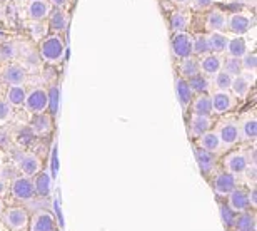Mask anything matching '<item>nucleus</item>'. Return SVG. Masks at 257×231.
<instances>
[{
    "label": "nucleus",
    "mask_w": 257,
    "mask_h": 231,
    "mask_svg": "<svg viewBox=\"0 0 257 231\" xmlns=\"http://www.w3.org/2000/svg\"><path fill=\"white\" fill-rule=\"evenodd\" d=\"M40 55L45 62L59 64L65 55V44L59 35H50L40 44Z\"/></svg>",
    "instance_id": "obj_1"
},
{
    "label": "nucleus",
    "mask_w": 257,
    "mask_h": 231,
    "mask_svg": "<svg viewBox=\"0 0 257 231\" xmlns=\"http://www.w3.org/2000/svg\"><path fill=\"white\" fill-rule=\"evenodd\" d=\"M172 54L179 59H187L192 54V37L189 34L176 32L171 42Z\"/></svg>",
    "instance_id": "obj_2"
},
{
    "label": "nucleus",
    "mask_w": 257,
    "mask_h": 231,
    "mask_svg": "<svg viewBox=\"0 0 257 231\" xmlns=\"http://www.w3.org/2000/svg\"><path fill=\"white\" fill-rule=\"evenodd\" d=\"M25 109L34 114H44L47 109V91L44 89H34L30 94H27L24 101Z\"/></svg>",
    "instance_id": "obj_3"
},
{
    "label": "nucleus",
    "mask_w": 257,
    "mask_h": 231,
    "mask_svg": "<svg viewBox=\"0 0 257 231\" xmlns=\"http://www.w3.org/2000/svg\"><path fill=\"white\" fill-rule=\"evenodd\" d=\"M12 194L17 199H30L35 194V188H34V181L30 178H17L12 181Z\"/></svg>",
    "instance_id": "obj_4"
},
{
    "label": "nucleus",
    "mask_w": 257,
    "mask_h": 231,
    "mask_svg": "<svg viewBox=\"0 0 257 231\" xmlns=\"http://www.w3.org/2000/svg\"><path fill=\"white\" fill-rule=\"evenodd\" d=\"M214 189L220 196H229L235 189V176L229 171L217 174L214 179Z\"/></svg>",
    "instance_id": "obj_5"
},
{
    "label": "nucleus",
    "mask_w": 257,
    "mask_h": 231,
    "mask_svg": "<svg viewBox=\"0 0 257 231\" xmlns=\"http://www.w3.org/2000/svg\"><path fill=\"white\" fill-rule=\"evenodd\" d=\"M5 221L12 229H24L29 223V214L22 208H10L5 213Z\"/></svg>",
    "instance_id": "obj_6"
},
{
    "label": "nucleus",
    "mask_w": 257,
    "mask_h": 231,
    "mask_svg": "<svg viewBox=\"0 0 257 231\" xmlns=\"http://www.w3.org/2000/svg\"><path fill=\"white\" fill-rule=\"evenodd\" d=\"M19 168L25 174V178H32L40 173V159L35 154H20Z\"/></svg>",
    "instance_id": "obj_7"
},
{
    "label": "nucleus",
    "mask_w": 257,
    "mask_h": 231,
    "mask_svg": "<svg viewBox=\"0 0 257 231\" xmlns=\"http://www.w3.org/2000/svg\"><path fill=\"white\" fill-rule=\"evenodd\" d=\"M249 206H250L249 194L242 191V189H234V191L229 194V208L232 209V211L244 213V211H247Z\"/></svg>",
    "instance_id": "obj_8"
},
{
    "label": "nucleus",
    "mask_w": 257,
    "mask_h": 231,
    "mask_svg": "<svg viewBox=\"0 0 257 231\" xmlns=\"http://www.w3.org/2000/svg\"><path fill=\"white\" fill-rule=\"evenodd\" d=\"M54 228H55L54 216L47 211L35 214L32 224H30V231H54Z\"/></svg>",
    "instance_id": "obj_9"
},
{
    "label": "nucleus",
    "mask_w": 257,
    "mask_h": 231,
    "mask_svg": "<svg viewBox=\"0 0 257 231\" xmlns=\"http://www.w3.org/2000/svg\"><path fill=\"white\" fill-rule=\"evenodd\" d=\"M4 81L10 86H22L27 81V72L22 65H9L4 72Z\"/></svg>",
    "instance_id": "obj_10"
},
{
    "label": "nucleus",
    "mask_w": 257,
    "mask_h": 231,
    "mask_svg": "<svg viewBox=\"0 0 257 231\" xmlns=\"http://www.w3.org/2000/svg\"><path fill=\"white\" fill-rule=\"evenodd\" d=\"M176 94H177L179 104H181L184 109L191 106V101H192V94H194V92L191 91V87H189L187 81L182 79V77H177V79H176Z\"/></svg>",
    "instance_id": "obj_11"
},
{
    "label": "nucleus",
    "mask_w": 257,
    "mask_h": 231,
    "mask_svg": "<svg viewBox=\"0 0 257 231\" xmlns=\"http://www.w3.org/2000/svg\"><path fill=\"white\" fill-rule=\"evenodd\" d=\"M49 12H50V9H49V4L45 2V0H32V2L29 4V9H27L29 19L35 20V22L44 20L49 15Z\"/></svg>",
    "instance_id": "obj_12"
},
{
    "label": "nucleus",
    "mask_w": 257,
    "mask_h": 231,
    "mask_svg": "<svg viewBox=\"0 0 257 231\" xmlns=\"http://www.w3.org/2000/svg\"><path fill=\"white\" fill-rule=\"evenodd\" d=\"M227 24H229L227 27L232 30L234 34H237V35H242V34H245L250 29V19L247 17V15H242V14L230 15L229 20H227Z\"/></svg>",
    "instance_id": "obj_13"
},
{
    "label": "nucleus",
    "mask_w": 257,
    "mask_h": 231,
    "mask_svg": "<svg viewBox=\"0 0 257 231\" xmlns=\"http://www.w3.org/2000/svg\"><path fill=\"white\" fill-rule=\"evenodd\" d=\"M210 104H212V112H219V114H222V112H227L230 107H232V99H230L229 94H225V92H215L210 97Z\"/></svg>",
    "instance_id": "obj_14"
},
{
    "label": "nucleus",
    "mask_w": 257,
    "mask_h": 231,
    "mask_svg": "<svg viewBox=\"0 0 257 231\" xmlns=\"http://www.w3.org/2000/svg\"><path fill=\"white\" fill-rule=\"evenodd\" d=\"M225 50H227L229 57L234 59H242L245 52H247V44L242 37H234L227 40V45H225Z\"/></svg>",
    "instance_id": "obj_15"
},
{
    "label": "nucleus",
    "mask_w": 257,
    "mask_h": 231,
    "mask_svg": "<svg viewBox=\"0 0 257 231\" xmlns=\"http://www.w3.org/2000/svg\"><path fill=\"white\" fill-rule=\"evenodd\" d=\"M217 136H219L220 144L230 146L239 139V129H237V126L232 124V122H227V124H224L222 127H220Z\"/></svg>",
    "instance_id": "obj_16"
},
{
    "label": "nucleus",
    "mask_w": 257,
    "mask_h": 231,
    "mask_svg": "<svg viewBox=\"0 0 257 231\" xmlns=\"http://www.w3.org/2000/svg\"><path fill=\"white\" fill-rule=\"evenodd\" d=\"M225 166H227L229 173L237 174V173H244L249 164H247L245 154H230V156L225 159Z\"/></svg>",
    "instance_id": "obj_17"
},
{
    "label": "nucleus",
    "mask_w": 257,
    "mask_h": 231,
    "mask_svg": "<svg viewBox=\"0 0 257 231\" xmlns=\"http://www.w3.org/2000/svg\"><path fill=\"white\" fill-rule=\"evenodd\" d=\"M30 129H32L34 134L37 136H45L49 134L50 129H52V122H50V117L45 114H37L34 117L32 124H30Z\"/></svg>",
    "instance_id": "obj_18"
},
{
    "label": "nucleus",
    "mask_w": 257,
    "mask_h": 231,
    "mask_svg": "<svg viewBox=\"0 0 257 231\" xmlns=\"http://www.w3.org/2000/svg\"><path fill=\"white\" fill-rule=\"evenodd\" d=\"M34 188H35V194L39 196H49L50 194V188H52V181H50V174L47 171H42L37 174L34 181Z\"/></svg>",
    "instance_id": "obj_19"
},
{
    "label": "nucleus",
    "mask_w": 257,
    "mask_h": 231,
    "mask_svg": "<svg viewBox=\"0 0 257 231\" xmlns=\"http://www.w3.org/2000/svg\"><path fill=\"white\" fill-rule=\"evenodd\" d=\"M195 161L202 174H209L214 168V158L212 154L204 149H195Z\"/></svg>",
    "instance_id": "obj_20"
},
{
    "label": "nucleus",
    "mask_w": 257,
    "mask_h": 231,
    "mask_svg": "<svg viewBox=\"0 0 257 231\" xmlns=\"http://www.w3.org/2000/svg\"><path fill=\"white\" fill-rule=\"evenodd\" d=\"M199 67L202 69L205 74L215 75L220 69H222V60L219 59V55H205L202 62L199 64Z\"/></svg>",
    "instance_id": "obj_21"
},
{
    "label": "nucleus",
    "mask_w": 257,
    "mask_h": 231,
    "mask_svg": "<svg viewBox=\"0 0 257 231\" xmlns=\"http://www.w3.org/2000/svg\"><path fill=\"white\" fill-rule=\"evenodd\" d=\"M50 29L55 30V32H64V30L67 29V25H69V19H67L65 12H62V10H54L52 14H50Z\"/></svg>",
    "instance_id": "obj_22"
},
{
    "label": "nucleus",
    "mask_w": 257,
    "mask_h": 231,
    "mask_svg": "<svg viewBox=\"0 0 257 231\" xmlns=\"http://www.w3.org/2000/svg\"><path fill=\"white\" fill-rule=\"evenodd\" d=\"M200 149L207 151V152H217L220 149V141H219V136L215 134V132H205L202 134V139H200Z\"/></svg>",
    "instance_id": "obj_23"
},
{
    "label": "nucleus",
    "mask_w": 257,
    "mask_h": 231,
    "mask_svg": "<svg viewBox=\"0 0 257 231\" xmlns=\"http://www.w3.org/2000/svg\"><path fill=\"white\" fill-rule=\"evenodd\" d=\"M191 129H192V134L194 136H202V134H205V132L210 129V119H209V116H197V114H195L192 117Z\"/></svg>",
    "instance_id": "obj_24"
},
{
    "label": "nucleus",
    "mask_w": 257,
    "mask_h": 231,
    "mask_svg": "<svg viewBox=\"0 0 257 231\" xmlns=\"http://www.w3.org/2000/svg\"><path fill=\"white\" fill-rule=\"evenodd\" d=\"M227 37L220 32H212L207 37V42H209V52H222L225 50V45H227Z\"/></svg>",
    "instance_id": "obj_25"
},
{
    "label": "nucleus",
    "mask_w": 257,
    "mask_h": 231,
    "mask_svg": "<svg viewBox=\"0 0 257 231\" xmlns=\"http://www.w3.org/2000/svg\"><path fill=\"white\" fill-rule=\"evenodd\" d=\"M234 226L237 231H254L255 229V221L254 216L250 213H240L237 218L234 219Z\"/></svg>",
    "instance_id": "obj_26"
},
{
    "label": "nucleus",
    "mask_w": 257,
    "mask_h": 231,
    "mask_svg": "<svg viewBox=\"0 0 257 231\" xmlns=\"http://www.w3.org/2000/svg\"><path fill=\"white\" fill-rule=\"evenodd\" d=\"M25 97H27V92L22 86H10L9 92H7V101L10 106H20L24 104Z\"/></svg>",
    "instance_id": "obj_27"
},
{
    "label": "nucleus",
    "mask_w": 257,
    "mask_h": 231,
    "mask_svg": "<svg viewBox=\"0 0 257 231\" xmlns=\"http://www.w3.org/2000/svg\"><path fill=\"white\" fill-rule=\"evenodd\" d=\"M194 112L197 116H210L212 114V104H210L209 96H199L194 101Z\"/></svg>",
    "instance_id": "obj_28"
},
{
    "label": "nucleus",
    "mask_w": 257,
    "mask_h": 231,
    "mask_svg": "<svg viewBox=\"0 0 257 231\" xmlns=\"http://www.w3.org/2000/svg\"><path fill=\"white\" fill-rule=\"evenodd\" d=\"M225 27V17L222 12H210L207 17V29L210 32H220Z\"/></svg>",
    "instance_id": "obj_29"
},
{
    "label": "nucleus",
    "mask_w": 257,
    "mask_h": 231,
    "mask_svg": "<svg viewBox=\"0 0 257 231\" xmlns=\"http://www.w3.org/2000/svg\"><path fill=\"white\" fill-rule=\"evenodd\" d=\"M230 87H232V91L235 92V96L244 97L249 92L250 84H249V81L245 79L244 75H235L232 79V86H230Z\"/></svg>",
    "instance_id": "obj_30"
},
{
    "label": "nucleus",
    "mask_w": 257,
    "mask_h": 231,
    "mask_svg": "<svg viewBox=\"0 0 257 231\" xmlns=\"http://www.w3.org/2000/svg\"><path fill=\"white\" fill-rule=\"evenodd\" d=\"M59 101H60V89L57 86L50 87V91L47 92V109L52 112V114H57Z\"/></svg>",
    "instance_id": "obj_31"
},
{
    "label": "nucleus",
    "mask_w": 257,
    "mask_h": 231,
    "mask_svg": "<svg viewBox=\"0 0 257 231\" xmlns=\"http://www.w3.org/2000/svg\"><path fill=\"white\" fill-rule=\"evenodd\" d=\"M181 70H182V75H186V77H194V75H197L199 74V62L195 59L192 57H187V59H182V65H181Z\"/></svg>",
    "instance_id": "obj_32"
},
{
    "label": "nucleus",
    "mask_w": 257,
    "mask_h": 231,
    "mask_svg": "<svg viewBox=\"0 0 257 231\" xmlns=\"http://www.w3.org/2000/svg\"><path fill=\"white\" fill-rule=\"evenodd\" d=\"M187 84H189V87H191L192 92H205L209 89V79L205 75H200V74L191 77V81H189Z\"/></svg>",
    "instance_id": "obj_33"
},
{
    "label": "nucleus",
    "mask_w": 257,
    "mask_h": 231,
    "mask_svg": "<svg viewBox=\"0 0 257 231\" xmlns=\"http://www.w3.org/2000/svg\"><path fill=\"white\" fill-rule=\"evenodd\" d=\"M232 75H229L227 72H224V70H219L217 74H215V79H214V84L219 87L220 91H227L230 89V86H232Z\"/></svg>",
    "instance_id": "obj_34"
},
{
    "label": "nucleus",
    "mask_w": 257,
    "mask_h": 231,
    "mask_svg": "<svg viewBox=\"0 0 257 231\" xmlns=\"http://www.w3.org/2000/svg\"><path fill=\"white\" fill-rule=\"evenodd\" d=\"M209 52V42L205 35H199V37L192 39V54L204 55Z\"/></svg>",
    "instance_id": "obj_35"
},
{
    "label": "nucleus",
    "mask_w": 257,
    "mask_h": 231,
    "mask_svg": "<svg viewBox=\"0 0 257 231\" xmlns=\"http://www.w3.org/2000/svg\"><path fill=\"white\" fill-rule=\"evenodd\" d=\"M224 67V72H227L229 75H240L242 72V65H240V59H234V57H229L225 60V64L222 65Z\"/></svg>",
    "instance_id": "obj_36"
},
{
    "label": "nucleus",
    "mask_w": 257,
    "mask_h": 231,
    "mask_svg": "<svg viewBox=\"0 0 257 231\" xmlns=\"http://www.w3.org/2000/svg\"><path fill=\"white\" fill-rule=\"evenodd\" d=\"M187 27V19L186 15L181 12H174L171 17V29L174 32H184V29Z\"/></svg>",
    "instance_id": "obj_37"
},
{
    "label": "nucleus",
    "mask_w": 257,
    "mask_h": 231,
    "mask_svg": "<svg viewBox=\"0 0 257 231\" xmlns=\"http://www.w3.org/2000/svg\"><path fill=\"white\" fill-rule=\"evenodd\" d=\"M242 136L244 139L252 141L257 137V121L255 119H247L242 124Z\"/></svg>",
    "instance_id": "obj_38"
},
{
    "label": "nucleus",
    "mask_w": 257,
    "mask_h": 231,
    "mask_svg": "<svg viewBox=\"0 0 257 231\" xmlns=\"http://www.w3.org/2000/svg\"><path fill=\"white\" fill-rule=\"evenodd\" d=\"M17 55V47L10 42L0 44V59L2 60H12Z\"/></svg>",
    "instance_id": "obj_39"
},
{
    "label": "nucleus",
    "mask_w": 257,
    "mask_h": 231,
    "mask_svg": "<svg viewBox=\"0 0 257 231\" xmlns=\"http://www.w3.org/2000/svg\"><path fill=\"white\" fill-rule=\"evenodd\" d=\"M220 218H222L225 226H234L235 214L232 209L229 208V204H220Z\"/></svg>",
    "instance_id": "obj_40"
},
{
    "label": "nucleus",
    "mask_w": 257,
    "mask_h": 231,
    "mask_svg": "<svg viewBox=\"0 0 257 231\" xmlns=\"http://www.w3.org/2000/svg\"><path fill=\"white\" fill-rule=\"evenodd\" d=\"M240 65H242V69H247V70H254L257 67V57L254 54L250 52H245V55L242 59H240Z\"/></svg>",
    "instance_id": "obj_41"
},
{
    "label": "nucleus",
    "mask_w": 257,
    "mask_h": 231,
    "mask_svg": "<svg viewBox=\"0 0 257 231\" xmlns=\"http://www.w3.org/2000/svg\"><path fill=\"white\" fill-rule=\"evenodd\" d=\"M10 114H12V107H10V104L5 101H0V121L9 119Z\"/></svg>",
    "instance_id": "obj_42"
},
{
    "label": "nucleus",
    "mask_w": 257,
    "mask_h": 231,
    "mask_svg": "<svg viewBox=\"0 0 257 231\" xmlns=\"http://www.w3.org/2000/svg\"><path fill=\"white\" fill-rule=\"evenodd\" d=\"M19 139L22 141V142H25V144H27V142H30V141L34 139L32 129H30V127H24V129L19 132Z\"/></svg>",
    "instance_id": "obj_43"
},
{
    "label": "nucleus",
    "mask_w": 257,
    "mask_h": 231,
    "mask_svg": "<svg viewBox=\"0 0 257 231\" xmlns=\"http://www.w3.org/2000/svg\"><path fill=\"white\" fill-rule=\"evenodd\" d=\"M10 144V134L7 129H0V147H7Z\"/></svg>",
    "instance_id": "obj_44"
},
{
    "label": "nucleus",
    "mask_w": 257,
    "mask_h": 231,
    "mask_svg": "<svg viewBox=\"0 0 257 231\" xmlns=\"http://www.w3.org/2000/svg\"><path fill=\"white\" fill-rule=\"evenodd\" d=\"M214 4V0H194V5L197 9H209Z\"/></svg>",
    "instance_id": "obj_45"
},
{
    "label": "nucleus",
    "mask_w": 257,
    "mask_h": 231,
    "mask_svg": "<svg viewBox=\"0 0 257 231\" xmlns=\"http://www.w3.org/2000/svg\"><path fill=\"white\" fill-rule=\"evenodd\" d=\"M249 194V203H250V206H257V189L252 188V191L247 193Z\"/></svg>",
    "instance_id": "obj_46"
},
{
    "label": "nucleus",
    "mask_w": 257,
    "mask_h": 231,
    "mask_svg": "<svg viewBox=\"0 0 257 231\" xmlns=\"http://www.w3.org/2000/svg\"><path fill=\"white\" fill-rule=\"evenodd\" d=\"M49 2H50V4H54L57 9H60V7H65V5H67V2H69V0H49Z\"/></svg>",
    "instance_id": "obj_47"
},
{
    "label": "nucleus",
    "mask_w": 257,
    "mask_h": 231,
    "mask_svg": "<svg viewBox=\"0 0 257 231\" xmlns=\"http://www.w3.org/2000/svg\"><path fill=\"white\" fill-rule=\"evenodd\" d=\"M244 173H247V176L254 181V178H255V168H249V166H247V169H245Z\"/></svg>",
    "instance_id": "obj_48"
},
{
    "label": "nucleus",
    "mask_w": 257,
    "mask_h": 231,
    "mask_svg": "<svg viewBox=\"0 0 257 231\" xmlns=\"http://www.w3.org/2000/svg\"><path fill=\"white\" fill-rule=\"evenodd\" d=\"M5 189H7V186H5V181H4V179H0V196L5 193Z\"/></svg>",
    "instance_id": "obj_49"
},
{
    "label": "nucleus",
    "mask_w": 257,
    "mask_h": 231,
    "mask_svg": "<svg viewBox=\"0 0 257 231\" xmlns=\"http://www.w3.org/2000/svg\"><path fill=\"white\" fill-rule=\"evenodd\" d=\"M172 2H176V4H181V5H182V4H187L189 0H172Z\"/></svg>",
    "instance_id": "obj_50"
},
{
    "label": "nucleus",
    "mask_w": 257,
    "mask_h": 231,
    "mask_svg": "<svg viewBox=\"0 0 257 231\" xmlns=\"http://www.w3.org/2000/svg\"><path fill=\"white\" fill-rule=\"evenodd\" d=\"M2 209H4V206H2V203H0V213H2Z\"/></svg>",
    "instance_id": "obj_51"
}]
</instances>
